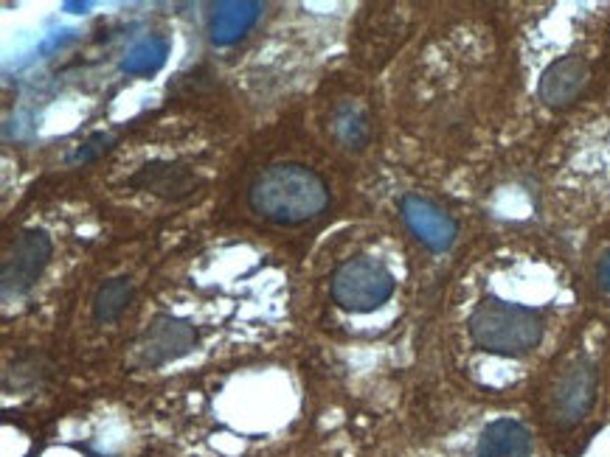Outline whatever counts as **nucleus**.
Listing matches in <instances>:
<instances>
[{
    "mask_svg": "<svg viewBox=\"0 0 610 457\" xmlns=\"http://www.w3.org/2000/svg\"><path fill=\"white\" fill-rule=\"evenodd\" d=\"M248 205L273 225H301L324 214L329 189L324 177L301 163H276L262 168L248 186Z\"/></svg>",
    "mask_w": 610,
    "mask_h": 457,
    "instance_id": "obj_1",
    "label": "nucleus"
},
{
    "mask_svg": "<svg viewBox=\"0 0 610 457\" xmlns=\"http://www.w3.org/2000/svg\"><path fill=\"white\" fill-rule=\"evenodd\" d=\"M470 337L478 348L503 357H521L540 345L543 320L537 312L526 309L521 303L487 297L470 315Z\"/></svg>",
    "mask_w": 610,
    "mask_h": 457,
    "instance_id": "obj_2",
    "label": "nucleus"
},
{
    "mask_svg": "<svg viewBox=\"0 0 610 457\" xmlns=\"http://www.w3.org/2000/svg\"><path fill=\"white\" fill-rule=\"evenodd\" d=\"M391 269L377 258L358 256L340 264L333 276V297L346 312H374L394 295Z\"/></svg>",
    "mask_w": 610,
    "mask_h": 457,
    "instance_id": "obj_3",
    "label": "nucleus"
},
{
    "mask_svg": "<svg viewBox=\"0 0 610 457\" xmlns=\"http://www.w3.org/2000/svg\"><path fill=\"white\" fill-rule=\"evenodd\" d=\"M51 236L46 230H23L17 242L12 244L9 256L3 258V272H0V292L3 301L26 295L42 276V269L51 262Z\"/></svg>",
    "mask_w": 610,
    "mask_h": 457,
    "instance_id": "obj_4",
    "label": "nucleus"
},
{
    "mask_svg": "<svg viewBox=\"0 0 610 457\" xmlns=\"http://www.w3.org/2000/svg\"><path fill=\"white\" fill-rule=\"evenodd\" d=\"M197 329L180 317L158 315L136 345V363L141 368H161V365L180 359L197 345Z\"/></svg>",
    "mask_w": 610,
    "mask_h": 457,
    "instance_id": "obj_5",
    "label": "nucleus"
},
{
    "mask_svg": "<svg viewBox=\"0 0 610 457\" xmlns=\"http://www.w3.org/2000/svg\"><path fill=\"white\" fill-rule=\"evenodd\" d=\"M400 214L402 223L408 225V230H411L427 250L441 253V250H448L450 244L456 242V233H459L456 223L445 211L436 208L434 202L425 200V196H402Z\"/></svg>",
    "mask_w": 610,
    "mask_h": 457,
    "instance_id": "obj_6",
    "label": "nucleus"
},
{
    "mask_svg": "<svg viewBox=\"0 0 610 457\" xmlns=\"http://www.w3.org/2000/svg\"><path fill=\"white\" fill-rule=\"evenodd\" d=\"M590 67L583 56H563V60L551 62L540 76V99L549 104V107L560 110L569 107L571 101H576V96L583 93L585 85H588Z\"/></svg>",
    "mask_w": 610,
    "mask_h": 457,
    "instance_id": "obj_7",
    "label": "nucleus"
},
{
    "mask_svg": "<svg viewBox=\"0 0 610 457\" xmlns=\"http://www.w3.org/2000/svg\"><path fill=\"white\" fill-rule=\"evenodd\" d=\"M594 393H597V370L594 365L580 359L576 365H571L569 373L560 379L555 391V410L557 418L563 424H574L594 404Z\"/></svg>",
    "mask_w": 610,
    "mask_h": 457,
    "instance_id": "obj_8",
    "label": "nucleus"
},
{
    "mask_svg": "<svg viewBox=\"0 0 610 457\" xmlns=\"http://www.w3.org/2000/svg\"><path fill=\"white\" fill-rule=\"evenodd\" d=\"M262 14V3L253 0H223L211 9L209 17V37L214 46H231L239 37L251 31L253 23Z\"/></svg>",
    "mask_w": 610,
    "mask_h": 457,
    "instance_id": "obj_9",
    "label": "nucleus"
},
{
    "mask_svg": "<svg viewBox=\"0 0 610 457\" xmlns=\"http://www.w3.org/2000/svg\"><path fill=\"white\" fill-rule=\"evenodd\" d=\"M129 186L152 191V194L163 196V200H184V196H189L195 191L197 180L186 166L155 161L147 163L138 175L129 177Z\"/></svg>",
    "mask_w": 610,
    "mask_h": 457,
    "instance_id": "obj_10",
    "label": "nucleus"
},
{
    "mask_svg": "<svg viewBox=\"0 0 610 457\" xmlns=\"http://www.w3.org/2000/svg\"><path fill=\"white\" fill-rule=\"evenodd\" d=\"M532 455V435L530 430L518 421H493L482 432L478 441V457H530Z\"/></svg>",
    "mask_w": 610,
    "mask_h": 457,
    "instance_id": "obj_11",
    "label": "nucleus"
},
{
    "mask_svg": "<svg viewBox=\"0 0 610 457\" xmlns=\"http://www.w3.org/2000/svg\"><path fill=\"white\" fill-rule=\"evenodd\" d=\"M166 56H170V42L163 37H147V40L129 48L122 67L129 76H150L166 65Z\"/></svg>",
    "mask_w": 610,
    "mask_h": 457,
    "instance_id": "obj_12",
    "label": "nucleus"
},
{
    "mask_svg": "<svg viewBox=\"0 0 610 457\" xmlns=\"http://www.w3.org/2000/svg\"><path fill=\"white\" fill-rule=\"evenodd\" d=\"M333 135L344 143L346 149H363L369 141V118L366 113L352 104V101H346L340 107H335L333 113V124H329Z\"/></svg>",
    "mask_w": 610,
    "mask_h": 457,
    "instance_id": "obj_13",
    "label": "nucleus"
},
{
    "mask_svg": "<svg viewBox=\"0 0 610 457\" xmlns=\"http://www.w3.org/2000/svg\"><path fill=\"white\" fill-rule=\"evenodd\" d=\"M133 301V283L127 278H110L99 287L94 297V317L99 323H113L122 317V312L127 309Z\"/></svg>",
    "mask_w": 610,
    "mask_h": 457,
    "instance_id": "obj_14",
    "label": "nucleus"
},
{
    "mask_svg": "<svg viewBox=\"0 0 610 457\" xmlns=\"http://www.w3.org/2000/svg\"><path fill=\"white\" fill-rule=\"evenodd\" d=\"M597 283L602 287L605 292H610V250L605 253L602 258H599V264H597Z\"/></svg>",
    "mask_w": 610,
    "mask_h": 457,
    "instance_id": "obj_15",
    "label": "nucleus"
},
{
    "mask_svg": "<svg viewBox=\"0 0 610 457\" xmlns=\"http://www.w3.org/2000/svg\"><path fill=\"white\" fill-rule=\"evenodd\" d=\"M69 12H88V3H65Z\"/></svg>",
    "mask_w": 610,
    "mask_h": 457,
    "instance_id": "obj_16",
    "label": "nucleus"
}]
</instances>
